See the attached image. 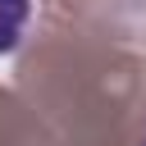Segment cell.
<instances>
[{"instance_id":"6da1fadb","label":"cell","mask_w":146,"mask_h":146,"mask_svg":"<svg viewBox=\"0 0 146 146\" xmlns=\"http://www.w3.org/2000/svg\"><path fill=\"white\" fill-rule=\"evenodd\" d=\"M27 18H32V0H0V55L23 41Z\"/></svg>"},{"instance_id":"7a4b0ae2","label":"cell","mask_w":146,"mask_h":146,"mask_svg":"<svg viewBox=\"0 0 146 146\" xmlns=\"http://www.w3.org/2000/svg\"><path fill=\"white\" fill-rule=\"evenodd\" d=\"M141 146H146V141H141Z\"/></svg>"}]
</instances>
